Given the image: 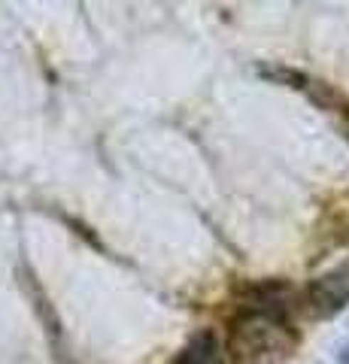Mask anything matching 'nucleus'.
Segmentation results:
<instances>
[{
  "mask_svg": "<svg viewBox=\"0 0 349 364\" xmlns=\"http://www.w3.org/2000/svg\"><path fill=\"white\" fill-rule=\"evenodd\" d=\"M346 304H349V264L322 273L307 286V306L313 316L319 318L337 316Z\"/></svg>",
  "mask_w": 349,
  "mask_h": 364,
  "instance_id": "1",
  "label": "nucleus"
},
{
  "mask_svg": "<svg viewBox=\"0 0 349 364\" xmlns=\"http://www.w3.org/2000/svg\"><path fill=\"white\" fill-rule=\"evenodd\" d=\"M337 358H340V364H349V343L340 346V352H337Z\"/></svg>",
  "mask_w": 349,
  "mask_h": 364,
  "instance_id": "2",
  "label": "nucleus"
}]
</instances>
